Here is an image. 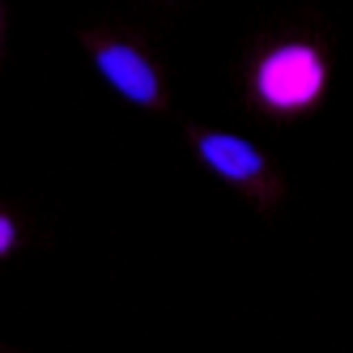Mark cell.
Wrapping results in <instances>:
<instances>
[{"label": "cell", "instance_id": "obj_2", "mask_svg": "<svg viewBox=\"0 0 353 353\" xmlns=\"http://www.w3.org/2000/svg\"><path fill=\"white\" fill-rule=\"evenodd\" d=\"M98 68H103V77L123 98H132L141 107L158 103V77H154V68H149V60L137 52V47H123V43L98 47Z\"/></svg>", "mask_w": 353, "mask_h": 353}, {"label": "cell", "instance_id": "obj_4", "mask_svg": "<svg viewBox=\"0 0 353 353\" xmlns=\"http://www.w3.org/2000/svg\"><path fill=\"white\" fill-rule=\"evenodd\" d=\"M9 247H13V221H9L5 213H0V256H5Z\"/></svg>", "mask_w": 353, "mask_h": 353}, {"label": "cell", "instance_id": "obj_1", "mask_svg": "<svg viewBox=\"0 0 353 353\" xmlns=\"http://www.w3.org/2000/svg\"><path fill=\"white\" fill-rule=\"evenodd\" d=\"M256 85H260V98L272 107H307L323 90V60L315 47H302V43L276 47L272 56H264Z\"/></svg>", "mask_w": 353, "mask_h": 353}, {"label": "cell", "instance_id": "obj_3", "mask_svg": "<svg viewBox=\"0 0 353 353\" xmlns=\"http://www.w3.org/2000/svg\"><path fill=\"white\" fill-rule=\"evenodd\" d=\"M200 158H205L217 174H225V179H251V174L264 170V158L256 145H247L230 132H209L200 137Z\"/></svg>", "mask_w": 353, "mask_h": 353}]
</instances>
